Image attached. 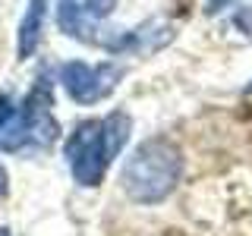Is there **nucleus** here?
Masks as SVG:
<instances>
[{
	"label": "nucleus",
	"mask_w": 252,
	"mask_h": 236,
	"mask_svg": "<svg viewBox=\"0 0 252 236\" xmlns=\"http://www.w3.org/2000/svg\"><path fill=\"white\" fill-rule=\"evenodd\" d=\"M132 120L123 110H110L101 120H82L73 132L66 136L63 154H66L69 173L79 186L92 189L104 179L117 154L123 151V145L129 142Z\"/></svg>",
	"instance_id": "f257e3e1"
},
{
	"label": "nucleus",
	"mask_w": 252,
	"mask_h": 236,
	"mask_svg": "<svg viewBox=\"0 0 252 236\" xmlns=\"http://www.w3.org/2000/svg\"><path fill=\"white\" fill-rule=\"evenodd\" d=\"M183 179V151L167 136L139 142L123 161L120 186L136 205H161Z\"/></svg>",
	"instance_id": "f03ea898"
},
{
	"label": "nucleus",
	"mask_w": 252,
	"mask_h": 236,
	"mask_svg": "<svg viewBox=\"0 0 252 236\" xmlns=\"http://www.w3.org/2000/svg\"><path fill=\"white\" fill-rule=\"evenodd\" d=\"M60 136V126L51 110V88L38 82L26 94L22 107H16L10 123L0 132V151L6 154H26V151H44Z\"/></svg>",
	"instance_id": "7ed1b4c3"
},
{
	"label": "nucleus",
	"mask_w": 252,
	"mask_h": 236,
	"mask_svg": "<svg viewBox=\"0 0 252 236\" xmlns=\"http://www.w3.org/2000/svg\"><path fill=\"white\" fill-rule=\"evenodd\" d=\"M120 79H123V66H117L110 60H101L94 66L85 60H69L60 69V82L76 104H98V101H104L120 85Z\"/></svg>",
	"instance_id": "20e7f679"
},
{
	"label": "nucleus",
	"mask_w": 252,
	"mask_h": 236,
	"mask_svg": "<svg viewBox=\"0 0 252 236\" xmlns=\"http://www.w3.org/2000/svg\"><path fill=\"white\" fill-rule=\"evenodd\" d=\"M173 38V29L167 26V22H145V26L132 29V31H123V35H114V38H104V51L107 54H155L161 51L164 44H167Z\"/></svg>",
	"instance_id": "39448f33"
},
{
	"label": "nucleus",
	"mask_w": 252,
	"mask_h": 236,
	"mask_svg": "<svg viewBox=\"0 0 252 236\" xmlns=\"http://www.w3.org/2000/svg\"><path fill=\"white\" fill-rule=\"evenodd\" d=\"M44 16H47V0H29V10L22 16V26L16 31V54H19V60L35 57V51L41 47Z\"/></svg>",
	"instance_id": "423d86ee"
},
{
	"label": "nucleus",
	"mask_w": 252,
	"mask_h": 236,
	"mask_svg": "<svg viewBox=\"0 0 252 236\" xmlns=\"http://www.w3.org/2000/svg\"><path fill=\"white\" fill-rule=\"evenodd\" d=\"M92 22L94 19H89V13L82 10L79 0H57V29L63 35L76 38L82 44H92V41H98V35L92 31Z\"/></svg>",
	"instance_id": "0eeeda50"
},
{
	"label": "nucleus",
	"mask_w": 252,
	"mask_h": 236,
	"mask_svg": "<svg viewBox=\"0 0 252 236\" xmlns=\"http://www.w3.org/2000/svg\"><path fill=\"white\" fill-rule=\"evenodd\" d=\"M117 0H82V10L89 13V19H104L114 13Z\"/></svg>",
	"instance_id": "6e6552de"
},
{
	"label": "nucleus",
	"mask_w": 252,
	"mask_h": 236,
	"mask_svg": "<svg viewBox=\"0 0 252 236\" xmlns=\"http://www.w3.org/2000/svg\"><path fill=\"white\" fill-rule=\"evenodd\" d=\"M13 114H16V101L3 91V94H0V132H3V126L10 123V117H13Z\"/></svg>",
	"instance_id": "1a4fd4ad"
},
{
	"label": "nucleus",
	"mask_w": 252,
	"mask_h": 236,
	"mask_svg": "<svg viewBox=\"0 0 252 236\" xmlns=\"http://www.w3.org/2000/svg\"><path fill=\"white\" fill-rule=\"evenodd\" d=\"M230 3H236V0H205V13L215 16V13H220V10H227Z\"/></svg>",
	"instance_id": "9d476101"
},
{
	"label": "nucleus",
	"mask_w": 252,
	"mask_h": 236,
	"mask_svg": "<svg viewBox=\"0 0 252 236\" xmlns=\"http://www.w3.org/2000/svg\"><path fill=\"white\" fill-rule=\"evenodd\" d=\"M10 192V173L3 170V164H0V195H6Z\"/></svg>",
	"instance_id": "9b49d317"
}]
</instances>
